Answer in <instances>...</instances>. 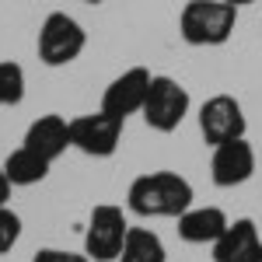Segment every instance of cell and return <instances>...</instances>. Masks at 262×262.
Instances as JSON below:
<instances>
[{
    "label": "cell",
    "instance_id": "cell-1",
    "mask_svg": "<svg viewBox=\"0 0 262 262\" xmlns=\"http://www.w3.org/2000/svg\"><path fill=\"white\" fill-rule=\"evenodd\" d=\"M192 200H196L192 182L179 171H168V168L137 175L126 189V210L143 217V221H161V217L179 221L192 206Z\"/></svg>",
    "mask_w": 262,
    "mask_h": 262
},
{
    "label": "cell",
    "instance_id": "cell-2",
    "mask_svg": "<svg viewBox=\"0 0 262 262\" xmlns=\"http://www.w3.org/2000/svg\"><path fill=\"white\" fill-rule=\"evenodd\" d=\"M238 28V7L227 0H189L179 14L182 39L196 49H213L234 35Z\"/></svg>",
    "mask_w": 262,
    "mask_h": 262
},
{
    "label": "cell",
    "instance_id": "cell-3",
    "mask_svg": "<svg viewBox=\"0 0 262 262\" xmlns=\"http://www.w3.org/2000/svg\"><path fill=\"white\" fill-rule=\"evenodd\" d=\"M35 49H39V60L46 67H53V70L56 67H70L88 49V32H84V25L74 14L53 11V14H46V21H42Z\"/></svg>",
    "mask_w": 262,
    "mask_h": 262
},
{
    "label": "cell",
    "instance_id": "cell-4",
    "mask_svg": "<svg viewBox=\"0 0 262 262\" xmlns=\"http://www.w3.org/2000/svg\"><path fill=\"white\" fill-rule=\"evenodd\" d=\"M189 108H192V98H189V88L182 81L168 77V74H154L150 77V91H147L140 116L154 133H175L185 122Z\"/></svg>",
    "mask_w": 262,
    "mask_h": 262
},
{
    "label": "cell",
    "instance_id": "cell-5",
    "mask_svg": "<svg viewBox=\"0 0 262 262\" xmlns=\"http://www.w3.org/2000/svg\"><path fill=\"white\" fill-rule=\"evenodd\" d=\"M129 221L116 203H98L84 227V255L91 262H116L126 242Z\"/></svg>",
    "mask_w": 262,
    "mask_h": 262
},
{
    "label": "cell",
    "instance_id": "cell-6",
    "mask_svg": "<svg viewBox=\"0 0 262 262\" xmlns=\"http://www.w3.org/2000/svg\"><path fill=\"white\" fill-rule=\"evenodd\" d=\"M122 126L126 122L108 116V112H84L70 119V147L88 158H112L122 143Z\"/></svg>",
    "mask_w": 262,
    "mask_h": 262
},
{
    "label": "cell",
    "instance_id": "cell-7",
    "mask_svg": "<svg viewBox=\"0 0 262 262\" xmlns=\"http://www.w3.org/2000/svg\"><path fill=\"white\" fill-rule=\"evenodd\" d=\"M200 137L210 147L227 140H238L248 133V119H245V108L234 95H210L200 105Z\"/></svg>",
    "mask_w": 262,
    "mask_h": 262
},
{
    "label": "cell",
    "instance_id": "cell-8",
    "mask_svg": "<svg viewBox=\"0 0 262 262\" xmlns=\"http://www.w3.org/2000/svg\"><path fill=\"white\" fill-rule=\"evenodd\" d=\"M150 70L147 67H129L122 70L119 77H112L105 95H101V112L116 116V119H129V116H140L143 101H147V91H150Z\"/></svg>",
    "mask_w": 262,
    "mask_h": 262
},
{
    "label": "cell",
    "instance_id": "cell-9",
    "mask_svg": "<svg viewBox=\"0 0 262 262\" xmlns=\"http://www.w3.org/2000/svg\"><path fill=\"white\" fill-rule=\"evenodd\" d=\"M255 175V147L248 143V137L227 140L213 147L210 158V179L217 189H238Z\"/></svg>",
    "mask_w": 262,
    "mask_h": 262
},
{
    "label": "cell",
    "instance_id": "cell-10",
    "mask_svg": "<svg viewBox=\"0 0 262 262\" xmlns=\"http://www.w3.org/2000/svg\"><path fill=\"white\" fill-rule=\"evenodd\" d=\"M210 248L213 262H262V231L252 217H238L224 227V234Z\"/></svg>",
    "mask_w": 262,
    "mask_h": 262
},
{
    "label": "cell",
    "instance_id": "cell-11",
    "mask_svg": "<svg viewBox=\"0 0 262 262\" xmlns=\"http://www.w3.org/2000/svg\"><path fill=\"white\" fill-rule=\"evenodd\" d=\"M21 143H25L28 150H35L39 158H46L49 164L60 161L63 154L70 150V119H63L56 112L39 116V119L25 129V140Z\"/></svg>",
    "mask_w": 262,
    "mask_h": 262
},
{
    "label": "cell",
    "instance_id": "cell-12",
    "mask_svg": "<svg viewBox=\"0 0 262 262\" xmlns=\"http://www.w3.org/2000/svg\"><path fill=\"white\" fill-rule=\"evenodd\" d=\"M231 224V217L221 206H189L179 217V238L185 245H213L224 234V227Z\"/></svg>",
    "mask_w": 262,
    "mask_h": 262
},
{
    "label": "cell",
    "instance_id": "cell-13",
    "mask_svg": "<svg viewBox=\"0 0 262 262\" xmlns=\"http://www.w3.org/2000/svg\"><path fill=\"white\" fill-rule=\"evenodd\" d=\"M49 168H53V164L46 161V158H39L35 150H28L25 143H21L18 150H11L7 161H4L7 179H11V185H18V189H28V185L46 182V179H49Z\"/></svg>",
    "mask_w": 262,
    "mask_h": 262
},
{
    "label": "cell",
    "instance_id": "cell-14",
    "mask_svg": "<svg viewBox=\"0 0 262 262\" xmlns=\"http://www.w3.org/2000/svg\"><path fill=\"white\" fill-rule=\"evenodd\" d=\"M116 262H168L161 234L150 231V227H129Z\"/></svg>",
    "mask_w": 262,
    "mask_h": 262
},
{
    "label": "cell",
    "instance_id": "cell-15",
    "mask_svg": "<svg viewBox=\"0 0 262 262\" xmlns=\"http://www.w3.org/2000/svg\"><path fill=\"white\" fill-rule=\"evenodd\" d=\"M21 101H25V70H21V63L4 60L0 63V108L21 105Z\"/></svg>",
    "mask_w": 262,
    "mask_h": 262
},
{
    "label": "cell",
    "instance_id": "cell-16",
    "mask_svg": "<svg viewBox=\"0 0 262 262\" xmlns=\"http://www.w3.org/2000/svg\"><path fill=\"white\" fill-rule=\"evenodd\" d=\"M21 238V217L11 206H0V255H7Z\"/></svg>",
    "mask_w": 262,
    "mask_h": 262
},
{
    "label": "cell",
    "instance_id": "cell-17",
    "mask_svg": "<svg viewBox=\"0 0 262 262\" xmlns=\"http://www.w3.org/2000/svg\"><path fill=\"white\" fill-rule=\"evenodd\" d=\"M32 262H91L84 252H70V248H39Z\"/></svg>",
    "mask_w": 262,
    "mask_h": 262
},
{
    "label": "cell",
    "instance_id": "cell-18",
    "mask_svg": "<svg viewBox=\"0 0 262 262\" xmlns=\"http://www.w3.org/2000/svg\"><path fill=\"white\" fill-rule=\"evenodd\" d=\"M11 179H7V171H4V164H0V206H11Z\"/></svg>",
    "mask_w": 262,
    "mask_h": 262
},
{
    "label": "cell",
    "instance_id": "cell-19",
    "mask_svg": "<svg viewBox=\"0 0 262 262\" xmlns=\"http://www.w3.org/2000/svg\"><path fill=\"white\" fill-rule=\"evenodd\" d=\"M227 4H234V7H245V4H259V0H227Z\"/></svg>",
    "mask_w": 262,
    "mask_h": 262
},
{
    "label": "cell",
    "instance_id": "cell-20",
    "mask_svg": "<svg viewBox=\"0 0 262 262\" xmlns=\"http://www.w3.org/2000/svg\"><path fill=\"white\" fill-rule=\"evenodd\" d=\"M84 4H101V0H84Z\"/></svg>",
    "mask_w": 262,
    "mask_h": 262
}]
</instances>
